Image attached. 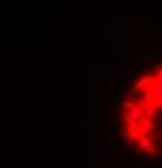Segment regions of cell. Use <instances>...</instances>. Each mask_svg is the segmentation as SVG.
<instances>
[{"label":"cell","mask_w":162,"mask_h":168,"mask_svg":"<svg viewBox=\"0 0 162 168\" xmlns=\"http://www.w3.org/2000/svg\"><path fill=\"white\" fill-rule=\"evenodd\" d=\"M154 70H156V73H154L156 82H160V84H162V68H160V67H154Z\"/></svg>","instance_id":"cell-9"},{"label":"cell","mask_w":162,"mask_h":168,"mask_svg":"<svg viewBox=\"0 0 162 168\" xmlns=\"http://www.w3.org/2000/svg\"><path fill=\"white\" fill-rule=\"evenodd\" d=\"M122 120H123V123H125V125H130V123H131V118L128 116V113L123 115V116H122Z\"/></svg>","instance_id":"cell-16"},{"label":"cell","mask_w":162,"mask_h":168,"mask_svg":"<svg viewBox=\"0 0 162 168\" xmlns=\"http://www.w3.org/2000/svg\"><path fill=\"white\" fill-rule=\"evenodd\" d=\"M156 113H157V111H156L154 108H152V107H146V108H144V116H146V118H151V120H154Z\"/></svg>","instance_id":"cell-7"},{"label":"cell","mask_w":162,"mask_h":168,"mask_svg":"<svg viewBox=\"0 0 162 168\" xmlns=\"http://www.w3.org/2000/svg\"><path fill=\"white\" fill-rule=\"evenodd\" d=\"M154 168H162V162H156L154 163Z\"/></svg>","instance_id":"cell-20"},{"label":"cell","mask_w":162,"mask_h":168,"mask_svg":"<svg viewBox=\"0 0 162 168\" xmlns=\"http://www.w3.org/2000/svg\"><path fill=\"white\" fill-rule=\"evenodd\" d=\"M159 137H160V141H162V134H159Z\"/></svg>","instance_id":"cell-22"},{"label":"cell","mask_w":162,"mask_h":168,"mask_svg":"<svg viewBox=\"0 0 162 168\" xmlns=\"http://www.w3.org/2000/svg\"><path fill=\"white\" fill-rule=\"evenodd\" d=\"M109 151H110V146H109L107 142H104V144H102V152H101V155H102V157H107V155H109Z\"/></svg>","instance_id":"cell-14"},{"label":"cell","mask_w":162,"mask_h":168,"mask_svg":"<svg viewBox=\"0 0 162 168\" xmlns=\"http://www.w3.org/2000/svg\"><path fill=\"white\" fill-rule=\"evenodd\" d=\"M135 151H136V142H131L128 147H127V154L130 155V157H133V154H135Z\"/></svg>","instance_id":"cell-12"},{"label":"cell","mask_w":162,"mask_h":168,"mask_svg":"<svg viewBox=\"0 0 162 168\" xmlns=\"http://www.w3.org/2000/svg\"><path fill=\"white\" fill-rule=\"evenodd\" d=\"M128 116L131 118V121H138L139 118L144 116V108H143V107H138V105H133V107L128 110Z\"/></svg>","instance_id":"cell-2"},{"label":"cell","mask_w":162,"mask_h":168,"mask_svg":"<svg viewBox=\"0 0 162 168\" xmlns=\"http://www.w3.org/2000/svg\"><path fill=\"white\" fill-rule=\"evenodd\" d=\"M149 89L152 92V96H154V100H162V84L160 82L152 81L151 86H149Z\"/></svg>","instance_id":"cell-3"},{"label":"cell","mask_w":162,"mask_h":168,"mask_svg":"<svg viewBox=\"0 0 162 168\" xmlns=\"http://www.w3.org/2000/svg\"><path fill=\"white\" fill-rule=\"evenodd\" d=\"M136 129H139V126H138V121H131L130 125H127L125 126V131H136Z\"/></svg>","instance_id":"cell-10"},{"label":"cell","mask_w":162,"mask_h":168,"mask_svg":"<svg viewBox=\"0 0 162 168\" xmlns=\"http://www.w3.org/2000/svg\"><path fill=\"white\" fill-rule=\"evenodd\" d=\"M136 149H139V152L146 157L151 154H157L160 151V147L152 142L151 137H139V141L136 142Z\"/></svg>","instance_id":"cell-1"},{"label":"cell","mask_w":162,"mask_h":168,"mask_svg":"<svg viewBox=\"0 0 162 168\" xmlns=\"http://www.w3.org/2000/svg\"><path fill=\"white\" fill-rule=\"evenodd\" d=\"M160 68H162V65H160Z\"/></svg>","instance_id":"cell-24"},{"label":"cell","mask_w":162,"mask_h":168,"mask_svg":"<svg viewBox=\"0 0 162 168\" xmlns=\"http://www.w3.org/2000/svg\"><path fill=\"white\" fill-rule=\"evenodd\" d=\"M120 81H122V79H120L118 76H113V78H112V86H118Z\"/></svg>","instance_id":"cell-17"},{"label":"cell","mask_w":162,"mask_h":168,"mask_svg":"<svg viewBox=\"0 0 162 168\" xmlns=\"http://www.w3.org/2000/svg\"><path fill=\"white\" fill-rule=\"evenodd\" d=\"M138 126H139V128H148V129H151V128H154V126H156V123H154V120L143 116V118H139V120H138Z\"/></svg>","instance_id":"cell-4"},{"label":"cell","mask_w":162,"mask_h":168,"mask_svg":"<svg viewBox=\"0 0 162 168\" xmlns=\"http://www.w3.org/2000/svg\"><path fill=\"white\" fill-rule=\"evenodd\" d=\"M143 100H144V104H146V107H149L152 102H154V96H152V92H151V89H149V86L144 89V94H143Z\"/></svg>","instance_id":"cell-5"},{"label":"cell","mask_w":162,"mask_h":168,"mask_svg":"<svg viewBox=\"0 0 162 168\" xmlns=\"http://www.w3.org/2000/svg\"><path fill=\"white\" fill-rule=\"evenodd\" d=\"M110 57H112V55H110V53H104V60H109Z\"/></svg>","instance_id":"cell-21"},{"label":"cell","mask_w":162,"mask_h":168,"mask_svg":"<svg viewBox=\"0 0 162 168\" xmlns=\"http://www.w3.org/2000/svg\"><path fill=\"white\" fill-rule=\"evenodd\" d=\"M154 123H156L159 128H162V111H157V113H156V116H154Z\"/></svg>","instance_id":"cell-13"},{"label":"cell","mask_w":162,"mask_h":168,"mask_svg":"<svg viewBox=\"0 0 162 168\" xmlns=\"http://www.w3.org/2000/svg\"><path fill=\"white\" fill-rule=\"evenodd\" d=\"M122 139H123V141H128V131H123L122 133Z\"/></svg>","instance_id":"cell-19"},{"label":"cell","mask_w":162,"mask_h":168,"mask_svg":"<svg viewBox=\"0 0 162 168\" xmlns=\"http://www.w3.org/2000/svg\"><path fill=\"white\" fill-rule=\"evenodd\" d=\"M159 137V129L154 126V128H152L151 129V139H152V141H154V139H157Z\"/></svg>","instance_id":"cell-15"},{"label":"cell","mask_w":162,"mask_h":168,"mask_svg":"<svg viewBox=\"0 0 162 168\" xmlns=\"http://www.w3.org/2000/svg\"><path fill=\"white\" fill-rule=\"evenodd\" d=\"M106 108H107V105L104 104L102 105V128L104 129H107V110Z\"/></svg>","instance_id":"cell-8"},{"label":"cell","mask_w":162,"mask_h":168,"mask_svg":"<svg viewBox=\"0 0 162 168\" xmlns=\"http://www.w3.org/2000/svg\"><path fill=\"white\" fill-rule=\"evenodd\" d=\"M133 105H135V102H133V100H130V99H125V100H123V104H122V107L125 108L127 111H128V110H130Z\"/></svg>","instance_id":"cell-11"},{"label":"cell","mask_w":162,"mask_h":168,"mask_svg":"<svg viewBox=\"0 0 162 168\" xmlns=\"http://www.w3.org/2000/svg\"><path fill=\"white\" fill-rule=\"evenodd\" d=\"M139 131H138V129H136V131H130L128 133V141H131V142H138L139 141Z\"/></svg>","instance_id":"cell-6"},{"label":"cell","mask_w":162,"mask_h":168,"mask_svg":"<svg viewBox=\"0 0 162 168\" xmlns=\"http://www.w3.org/2000/svg\"><path fill=\"white\" fill-rule=\"evenodd\" d=\"M118 166H120V168L125 166V157H123V155H120V157H118Z\"/></svg>","instance_id":"cell-18"},{"label":"cell","mask_w":162,"mask_h":168,"mask_svg":"<svg viewBox=\"0 0 162 168\" xmlns=\"http://www.w3.org/2000/svg\"><path fill=\"white\" fill-rule=\"evenodd\" d=\"M146 168H152V166H146Z\"/></svg>","instance_id":"cell-23"}]
</instances>
